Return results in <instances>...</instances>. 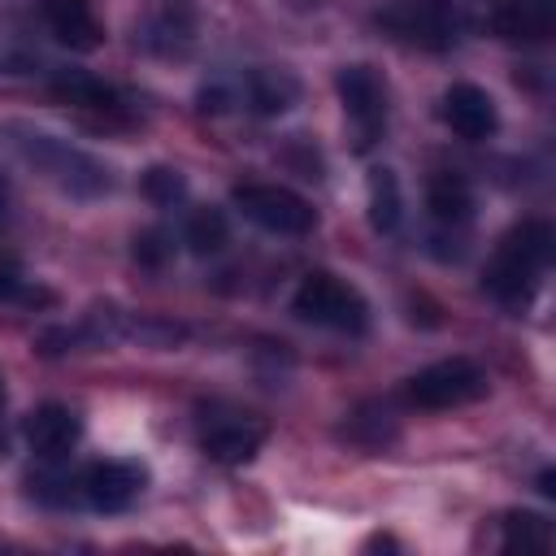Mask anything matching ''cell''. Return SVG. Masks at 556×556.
<instances>
[{
  "instance_id": "obj_1",
  "label": "cell",
  "mask_w": 556,
  "mask_h": 556,
  "mask_svg": "<svg viewBox=\"0 0 556 556\" xmlns=\"http://www.w3.org/2000/svg\"><path fill=\"white\" fill-rule=\"evenodd\" d=\"M0 135H4V143H9L35 174H43L52 187H61V191L74 195V200H96V195H104V191L113 187V174H109L104 161H96L91 152H83V148L56 139V135H48V130H39V126L4 122Z\"/></svg>"
},
{
  "instance_id": "obj_2",
  "label": "cell",
  "mask_w": 556,
  "mask_h": 556,
  "mask_svg": "<svg viewBox=\"0 0 556 556\" xmlns=\"http://www.w3.org/2000/svg\"><path fill=\"white\" fill-rule=\"evenodd\" d=\"M552 265V226L530 217V222H517L513 230L500 235L495 252L486 256V269H482V291L508 308H521L534 300L543 274Z\"/></svg>"
},
{
  "instance_id": "obj_3",
  "label": "cell",
  "mask_w": 556,
  "mask_h": 556,
  "mask_svg": "<svg viewBox=\"0 0 556 556\" xmlns=\"http://www.w3.org/2000/svg\"><path fill=\"white\" fill-rule=\"evenodd\" d=\"M291 313H295L300 321L321 326V330H334V334H365V326H369V304H365V295H361L352 282H343V278H334V274H326V269L308 274V278L295 287Z\"/></svg>"
},
{
  "instance_id": "obj_4",
  "label": "cell",
  "mask_w": 556,
  "mask_h": 556,
  "mask_svg": "<svg viewBox=\"0 0 556 556\" xmlns=\"http://www.w3.org/2000/svg\"><path fill=\"white\" fill-rule=\"evenodd\" d=\"M230 204L261 230L269 235H287V239H300L317 226V208L291 191V187H278V182H243L230 191Z\"/></svg>"
},
{
  "instance_id": "obj_5",
  "label": "cell",
  "mask_w": 556,
  "mask_h": 556,
  "mask_svg": "<svg viewBox=\"0 0 556 556\" xmlns=\"http://www.w3.org/2000/svg\"><path fill=\"white\" fill-rule=\"evenodd\" d=\"M404 395L417 408H460V404H473L486 395V374L469 356H447V361L417 369L408 378Z\"/></svg>"
},
{
  "instance_id": "obj_6",
  "label": "cell",
  "mask_w": 556,
  "mask_h": 556,
  "mask_svg": "<svg viewBox=\"0 0 556 556\" xmlns=\"http://www.w3.org/2000/svg\"><path fill=\"white\" fill-rule=\"evenodd\" d=\"M200 452L217 465H243L261 452V443L269 439V426L243 408H226V404H208L200 417Z\"/></svg>"
},
{
  "instance_id": "obj_7",
  "label": "cell",
  "mask_w": 556,
  "mask_h": 556,
  "mask_svg": "<svg viewBox=\"0 0 556 556\" xmlns=\"http://www.w3.org/2000/svg\"><path fill=\"white\" fill-rule=\"evenodd\" d=\"M334 87H339L343 113L352 122L356 148L378 143V135L387 130V78L374 65H343Z\"/></svg>"
},
{
  "instance_id": "obj_8",
  "label": "cell",
  "mask_w": 556,
  "mask_h": 556,
  "mask_svg": "<svg viewBox=\"0 0 556 556\" xmlns=\"http://www.w3.org/2000/svg\"><path fill=\"white\" fill-rule=\"evenodd\" d=\"M148 469L139 460H91L74 473V500L96 513H122L139 500Z\"/></svg>"
},
{
  "instance_id": "obj_9",
  "label": "cell",
  "mask_w": 556,
  "mask_h": 556,
  "mask_svg": "<svg viewBox=\"0 0 556 556\" xmlns=\"http://www.w3.org/2000/svg\"><path fill=\"white\" fill-rule=\"evenodd\" d=\"M382 26L395 30L404 43L421 48H447L465 30V13L452 0H400L382 13Z\"/></svg>"
},
{
  "instance_id": "obj_10",
  "label": "cell",
  "mask_w": 556,
  "mask_h": 556,
  "mask_svg": "<svg viewBox=\"0 0 556 556\" xmlns=\"http://www.w3.org/2000/svg\"><path fill=\"white\" fill-rule=\"evenodd\" d=\"M439 117L452 126V135L469 139V143H482L500 130V113H495V100L473 87V83H452L443 91V104H439Z\"/></svg>"
},
{
  "instance_id": "obj_11",
  "label": "cell",
  "mask_w": 556,
  "mask_h": 556,
  "mask_svg": "<svg viewBox=\"0 0 556 556\" xmlns=\"http://www.w3.org/2000/svg\"><path fill=\"white\" fill-rule=\"evenodd\" d=\"M22 434H26V443H30L35 456L61 460V456H70V452L78 447V439H83V417H78L70 404H39L35 413H26Z\"/></svg>"
},
{
  "instance_id": "obj_12",
  "label": "cell",
  "mask_w": 556,
  "mask_h": 556,
  "mask_svg": "<svg viewBox=\"0 0 556 556\" xmlns=\"http://www.w3.org/2000/svg\"><path fill=\"white\" fill-rule=\"evenodd\" d=\"M426 208L439 230L460 235L473 222V187L460 169H434L426 182Z\"/></svg>"
},
{
  "instance_id": "obj_13",
  "label": "cell",
  "mask_w": 556,
  "mask_h": 556,
  "mask_svg": "<svg viewBox=\"0 0 556 556\" xmlns=\"http://www.w3.org/2000/svg\"><path fill=\"white\" fill-rule=\"evenodd\" d=\"M43 22L56 43L70 52H96L104 43V26L91 9V0H43Z\"/></svg>"
},
{
  "instance_id": "obj_14",
  "label": "cell",
  "mask_w": 556,
  "mask_h": 556,
  "mask_svg": "<svg viewBox=\"0 0 556 556\" xmlns=\"http://www.w3.org/2000/svg\"><path fill=\"white\" fill-rule=\"evenodd\" d=\"M52 91H56L65 104L87 109V113H104V117H109V113H122V91H117L113 83L87 74V70H56Z\"/></svg>"
},
{
  "instance_id": "obj_15",
  "label": "cell",
  "mask_w": 556,
  "mask_h": 556,
  "mask_svg": "<svg viewBox=\"0 0 556 556\" xmlns=\"http://www.w3.org/2000/svg\"><path fill=\"white\" fill-rule=\"evenodd\" d=\"M295 96H300V83H295L287 70H248L243 91H239V100H243L252 113H261V117L287 113V109L295 104Z\"/></svg>"
},
{
  "instance_id": "obj_16",
  "label": "cell",
  "mask_w": 556,
  "mask_h": 556,
  "mask_svg": "<svg viewBox=\"0 0 556 556\" xmlns=\"http://www.w3.org/2000/svg\"><path fill=\"white\" fill-rule=\"evenodd\" d=\"M495 30L504 39H547L552 4L547 0H504L495 9Z\"/></svg>"
},
{
  "instance_id": "obj_17",
  "label": "cell",
  "mask_w": 556,
  "mask_h": 556,
  "mask_svg": "<svg viewBox=\"0 0 556 556\" xmlns=\"http://www.w3.org/2000/svg\"><path fill=\"white\" fill-rule=\"evenodd\" d=\"M365 195H369V226L391 235L400 226V213H404V200H400V178L395 169L387 165H374L369 178H365Z\"/></svg>"
},
{
  "instance_id": "obj_18",
  "label": "cell",
  "mask_w": 556,
  "mask_h": 556,
  "mask_svg": "<svg viewBox=\"0 0 556 556\" xmlns=\"http://www.w3.org/2000/svg\"><path fill=\"white\" fill-rule=\"evenodd\" d=\"M182 243L195 252V256H213L230 243V226H226V213L222 208H195L182 226Z\"/></svg>"
},
{
  "instance_id": "obj_19",
  "label": "cell",
  "mask_w": 556,
  "mask_h": 556,
  "mask_svg": "<svg viewBox=\"0 0 556 556\" xmlns=\"http://www.w3.org/2000/svg\"><path fill=\"white\" fill-rule=\"evenodd\" d=\"M500 547H508V552H517V547L521 552H547L552 547V526L539 513H508Z\"/></svg>"
},
{
  "instance_id": "obj_20",
  "label": "cell",
  "mask_w": 556,
  "mask_h": 556,
  "mask_svg": "<svg viewBox=\"0 0 556 556\" xmlns=\"http://www.w3.org/2000/svg\"><path fill=\"white\" fill-rule=\"evenodd\" d=\"M52 295L26 278L17 256H0V304H48Z\"/></svg>"
},
{
  "instance_id": "obj_21",
  "label": "cell",
  "mask_w": 556,
  "mask_h": 556,
  "mask_svg": "<svg viewBox=\"0 0 556 556\" xmlns=\"http://www.w3.org/2000/svg\"><path fill=\"white\" fill-rule=\"evenodd\" d=\"M143 195L156 204V208H169V204H178L182 195H187V178L178 174V169H169V165H152V169H143Z\"/></svg>"
},
{
  "instance_id": "obj_22",
  "label": "cell",
  "mask_w": 556,
  "mask_h": 556,
  "mask_svg": "<svg viewBox=\"0 0 556 556\" xmlns=\"http://www.w3.org/2000/svg\"><path fill=\"white\" fill-rule=\"evenodd\" d=\"M169 252H174V248L165 243L161 230H143V235L135 239V261H143V265H161Z\"/></svg>"
},
{
  "instance_id": "obj_23",
  "label": "cell",
  "mask_w": 556,
  "mask_h": 556,
  "mask_svg": "<svg viewBox=\"0 0 556 556\" xmlns=\"http://www.w3.org/2000/svg\"><path fill=\"white\" fill-rule=\"evenodd\" d=\"M4 404L9 400H4V378H0V452H4Z\"/></svg>"
},
{
  "instance_id": "obj_24",
  "label": "cell",
  "mask_w": 556,
  "mask_h": 556,
  "mask_svg": "<svg viewBox=\"0 0 556 556\" xmlns=\"http://www.w3.org/2000/svg\"><path fill=\"white\" fill-rule=\"evenodd\" d=\"M4 208H9V187H4V178H0V217H4Z\"/></svg>"
},
{
  "instance_id": "obj_25",
  "label": "cell",
  "mask_w": 556,
  "mask_h": 556,
  "mask_svg": "<svg viewBox=\"0 0 556 556\" xmlns=\"http://www.w3.org/2000/svg\"><path fill=\"white\" fill-rule=\"evenodd\" d=\"M547 4H552V0H547Z\"/></svg>"
}]
</instances>
